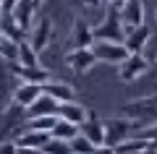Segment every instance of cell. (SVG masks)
Masks as SVG:
<instances>
[{
    "label": "cell",
    "mask_w": 157,
    "mask_h": 154,
    "mask_svg": "<svg viewBox=\"0 0 157 154\" xmlns=\"http://www.w3.org/2000/svg\"><path fill=\"white\" fill-rule=\"evenodd\" d=\"M92 32H94V42H118V44H123L126 26H123V21H121V8L107 6L105 18H102L97 26H92Z\"/></svg>",
    "instance_id": "cell-1"
},
{
    "label": "cell",
    "mask_w": 157,
    "mask_h": 154,
    "mask_svg": "<svg viewBox=\"0 0 157 154\" xmlns=\"http://www.w3.org/2000/svg\"><path fill=\"white\" fill-rule=\"evenodd\" d=\"M123 118L136 123V128H141L144 123H152L157 118V92L155 94H147V97H139V99H131L121 107Z\"/></svg>",
    "instance_id": "cell-2"
},
{
    "label": "cell",
    "mask_w": 157,
    "mask_h": 154,
    "mask_svg": "<svg viewBox=\"0 0 157 154\" xmlns=\"http://www.w3.org/2000/svg\"><path fill=\"white\" fill-rule=\"evenodd\" d=\"M102 126H105V144L113 149L136 131V123L128 118H110V120H102Z\"/></svg>",
    "instance_id": "cell-3"
},
{
    "label": "cell",
    "mask_w": 157,
    "mask_h": 154,
    "mask_svg": "<svg viewBox=\"0 0 157 154\" xmlns=\"http://www.w3.org/2000/svg\"><path fill=\"white\" fill-rule=\"evenodd\" d=\"M26 42L32 44L37 52L47 50V44L52 42V18L50 16H42V18H39V21L32 26V32L26 34Z\"/></svg>",
    "instance_id": "cell-4"
},
{
    "label": "cell",
    "mask_w": 157,
    "mask_h": 154,
    "mask_svg": "<svg viewBox=\"0 0 157 154\" xmlns=\"http://www.w3.org/2000/svg\"><path fill=\"white\" fill-rule=\"evenodd\" d=\"M92 52H94L97 63L102 60V63H115V66H121L128 58V50L118 42H94L92 44Z\"/></svg>",
    "instance_id": "cell-5"
},
{
    "label": "cell",
    "mask_w": 157,
    "mask_h": 154,
    "mask_svg": "<svg viewBox=\"0 0 157 154\" xmlns=\"http://www.w3.org/2000/svg\"><path fill=\"white\" fill-rule=\"evenodd\" d=\"M149 68L152 66H149V60H147L144 55H128L121 66H118V76H121V81L131 84V81H136L139 76H144Z\"/></svg>",
    "instance_id": "cell-6"
},
{
    "label": "cell",
    "mask_w": 157,
    "mask_h": 154,
    "mask_svg": "<svg viewBox=\"0 0 157 154\" xmlns=\"http://www.w3.org/2000/svg\"><path fill=\"white\" fill-rule=\"evenodd\" d=\"M149 39H152V32H149V26H147V24H141V26L126 29V39H123V47L128 50V55H141Z\"/></svg>",
    "instance_id": "cell-7"
},
{
    "label": "cell",
    "mask_w": 157,
    "mask_h": 154,
    "mask_svg": "<svg viewBox=\"0 0 157 154\" xmlns=\"http://www.w3.org/2000/svg\"><path fill=\"white\" fill-rule=\"evenodd\" d=\"M42 94H47L50 99H55L58 105L76 102V89H73L68 81H55V78H50L47 84H42Z\"/></svg>",
    "instance_id": "cell-8"
},
{
    "label": "cell",
    "mask_w": 157,
    "mask_h": 154,
    "mask_svg": "<svg viewBox=\"0 0 157 154\" xmlns=\"http://www.w3.org/2000/svg\"><path fill=\"white\" fill-rule=\"evenodd\" d=\"M66 63H68V68L76 71V73H89L92 68L97 66V58H94L92 50H78V47H73L71 52L66 55Z\"/></svg>",
    "instance_id": "cell-9"
},
{
    "label": "cell",
    "mask_w": 157,
    "mask_h": 154,
    "mask_svg": "<svg viewBox=\"0 0 157 154\" xmlns=\"http://www.w3.org/2000/svg\"><path fill=\"white\" fill-rule=\"evenodd\" d=\"M13 73H16L18 78H21V84H37V86H42V84L50 81V71L42 66H18V63H13Z\"/></svg>",
    "instance_id": "cell-10"
},
{
    "label": "cell",
    "mask_w": 157,
    "mask_h": 154,
    "mask_svg": "<svg viewBox=\"0 0 157 154\" xmlns=\"http://www.w3.org/2000/svg\"><path fill=\"white\" fill-rule=\"evenodd\" d=\"M121 21L126 29H134L144 24V3L141 0H126L121 6Z\"/></svg>",
    "instance_id": "cell-11"
},
{
    "label": "cell",
    "mask_w": 157,
    "mask_h": 154,
    "mask_svg": "<svg viewBox=\"0 0 157 154\" xmlns=\"http://www.w3.org/2000/svg\"><path fill=\"white\" fill-rule=\"evenodd\" d=\"M71 44L78 47V50H92V44H94V32H92V26L84 21V18H76V21H73Z\"/></svg>",
    "instance_id": "cell-12"
},
{
    "label": "cell",
    "mask_w": 157,
    "mask_h": 154,
    "mask_svg": "<svg viewBox=\"0 0 157 154\" xmlns=\"http://www.w3.org/2000/svg\"><path fill=\"white\" fill-rule=\"evenodd\" d=\"M34 11H37V8H34L32 0H18L16 8H13V13H11L13 21L18 24V29H21L24 34H29L32 26H34Z\"/></svg>",
    "instance_id": "cell-13"
},
{
    "label": "cell",
    "mask_w": 157,
    "mask_h": 154,
    "mask_svg": "<svg viewBox=\"0 0 157 154\" xmlns=\"http://www.w3.org/2000/svg\"><path fill=\"white\" fill-rule=\"evenodd\" d=\"M89 112H92V110H86V107L78 105V102H66V105H58V118H60V120L73 123V126H78V128L86 123Z\"/></svg>",
    "instance_id": "cell-14"
},
{
    "label": "cell",
    "mask_w": 157,
    "mask_h": 154,
    "mask_svg": "<svg viewBox=\"0 0 157 154\" xmlns=\"http://www.w3.org/2000/svg\"><path fill=\"white\" fill-rule=\"evenodd\" d=\"M78 131H81V136L89 138L92 146H102V144H105V126H102V120L94 115V112H89L86 123L78 128Z\"/></svg>",
    "instance_id": "cell-15"
},
{
    "label": "cell",
    "mask_w": 157,
    "mask_h": 154,
    "mask_svg": "<svg viewBox=\"0 0 157 154\" xmlns=\"http://www.w3.org/2000/svg\"><path fill=\"white\" fill-rule=\"evenodd\" d=\"M42 97V86H37V84H21V86L13 92V102H16L18 107H32L37 99Z\"/></svg>",
    "instance_id": "cell-16"
},
{
    "label": "cell",
    "mask_w": 157,
    "mask_h": 154,
    "mask_svg": "<svg viewBox=\"0 0 157 154\" xmlns=\"http://www.w3.org/2000/svg\"><path fill=\"white\" fill-rule=\"evenodd\" d=\"M47 141H50V133L29 131V128H24V131L16 136V146H26V149H42Z\"/></svg>",
    "instance_id": "cell-17"
},
{
    "label": "cell",
    "mask_w": 157,
    "mask_h": 154,
    "mask_svg": "<svg viewBox=\"0 0 157 154\" xmlns=\"http://www.w3.org/2000/svg\"><path fill=\"white\" fill-rule=\"evenodd\" d=\"M39 115H58V102L50 99L47 94H42L32 107H26V120L29 118H39Z\"/></svg>",
    "instance_id": "cell-18"
},
{
    "label": "cell",
    "mask_w": 157,
    "mask_h": 154,
    "mask_svg": "<svg viewBox=\"0 0 157 154\" xmlns=\"http://www.w3.org/2000/svg\"><path fill=\"white\" fill-rule=\"evenodd\" d=\"M0 34H3L6 39H11V42H16V44L26 39V34L18 29V24L13 21L11 13H0Z\"/></svg>",
    "instance_id": "cell-19"
},
{
    "label": "cell",
    "mask_w": 157,
    "mask_h": 154,
    "mask_svg": "<svg viewBox=\"0 0 157 154\" xmlns=\"http://www.w3.org/2000/svg\"><path fill=\"white\" fill-rule=\"evenodd\" d=\"M18 66H39V52L32 47V44L24 39V42H18V58H16Z\"/></svg>",
    "instance_id": "cell-20"
},
{
    "label": "cell",
    "mask_w": 157,
    "mask_h": 154,
    "mask_svg": "<svg viewBox=\"0 0 157 154\" xmlns=\"http://www.w3.org/2000/svg\"><path fill=\"white\" fill-rule=\"evenodd\" d=\"M144 149H149V141H144L139 136H128L126 141H121L115 146V154H136V152H144Z\"/></svg>",
    "instance_id": "cell-21"
},
{
    "label": "cell",
    "mask_w": 157,
    "mask_h": 154,
    "mask_svg": "<svg viewBox=\"0 0 157 154\" xmlns=\"http://www.w3.org/2000/svg\"><path fill=\"white\" fill-rule=\"evenodd\" d=\"M58 123V115H39V118H29L26 128L29 131H42V133H50Z\"/></svg>",
    "instance_id": "cell-22"
},
{
    "label": "cell",
    "mask_w": 157,
    "mask_h": 154,
    "mask_svg": "<svg viewBox=\"0 0 157 154\" xmlns=\"http://www.w3.org/2000/svg\"><path fill=\"white\" fill-rule=\"evenodd\" d=\"M50 136L52 138H63V141H71L73 136H78V126H73V123L58 118V123H55V128L50 131Z\"/></svg>",
    "instance_id": "cell-23"
},
{
    "label": "cell",
    "mask_w": 157,
    "mask_h": 154,
    "mask_svg": "<svg viewBox=\"0 0 157 154\" xmlns=\"http://www.w3.org/2000/svg\"><path fill=\"white\" fill-rule=\"evenodd\" d=\"M16 58H18V44L11 42V39H6V37H0V60H6V63L13 66Z\"/></svg>",
    "instance_id": "cell-24"
},
{
    "label": "cell",
    "mask_w": 157,
    "mask_h": 154,
    "mask_svg": "<svg viewBox=\"0 0 157 154\" xmlns=\"http://www.w3.org/2000/svg\"><path fill=\"white\" fill-rule=\"evenodd\" d=\"M68 144H71V154H92L97 149V146H92V144H89V138H86V136H81V131H78V136H73Z\"/></svg>",
    "instance_id": "cell-25"
},
{
    "label": "cell",
    "mask_w": 157,
    "mask_h": 154,
    "mask_svg": "<svg viewBox=\"0 0 157 154\" xmlns=\"http://www.w3.org/2000/svg\"><path fill=\"white\" fill-rule=\"evenodd\" d=\"M42 152L45 154H71V144L63 141V138H52L50 136V141L42 146Z\"/></svg>",
    "instance_id": "cell-26"
},
{
    "label": "cell",
    "mask_w": 157,
    "mask_h": 154,
    "mask_svg": "<svg viewBox=\"0 0 157 154\" xmlns=\"http://www.w3.org/2000/svg\"><path fill=\"white\" fill-rule=\"evenodd\" d=\"M0 154H18L16 141H3V144H0Z\"/></svg>",
    "instance_id": "cell-27"
},
{
    "label": "cell",
    "mask_w": 157,
    "mask_h": 154,
    "mask_svg": "<svg viewBox=\"0 0 157 154\" xmlns=\"http://www.w3.org/2000/svg\"><path fill=\"white\" fill-rule=\"evenodd\" d=\"M18 0H0V13H13Z\"/></svg>",
    "instance_id": "cell-28"
},
{
    "label": "cell",
    "mask_w": 157,
    "mask_h": 154,
    "mask_svg": "<svg viewBox=\"0 0 157 154\" xmlns=\"http://www.w3.org/2000/svg\"><path fill=\"white\" fill-rule=\"evenodd\" d=\"M92 154H115V149H113V146H107V144H102V146H97Z\"/></svg>",
    "instance_id": "cell-29"
},
{
    "label": "cell",
    "mask_w": 157,
    "mask_h": 154,
    "mask_svg": "<svg viewBox=\"0 0 157 154\" xmlns=\"http://www.w3.org/2000/svg\"><path fill=\"white\" fill-rule=\"evenodd\" d=\"M18 154H45L42 149H26V146H18Z\"/></svg>",
    "instance_id": "cell-30"
},
{
    "label": "cell",
    "mask_w": 157,
    "mask_h": 154,
    "mask_svg": "<svg viewBox=\"0 0 157 154\" xmlns=\"http://www.w3.org/2000/svg\"><path fill=\"white\" fill-rule=\"evenodd\" d=\"M84 3H86V6H89V8H100L102 3H105V0H84Z\"/></svg>",
    "instance_id": "cell-31"
},
{
    "label": "cell",
    "mask_w": 157,
    "mask_h": 154,
    "mask_svg": "<svg viewBox=\"0 0 157 154\" xmlns=\"http://www.w3.org/2000/svg\"><path fill=\"white\" fill-rule=\"evenodd\" d=\"M105 3H107V6H113V8H121L126 0H105Z\"/></svg>",
    "instance_id": "cell-32"
},
{
    "label": "cell",
    "mask_w": 157,
    "mask_h": 154,
    "mask_svg": "<svg viewBox=\"0 0 157 154\" xmlns=\"http://www.w3.org/2000/svg\"><path fill=\"white\" fill-rule=\"evenodd\" d=\"M147 152H152V154H157V138H155V141H149V149H147Z\"/></svg>",
    "instance_id": "cell-33"
},
{
    "label": "cell",
    "mask_w": 157,
    "mask_h": 154,
    "mask_svg": "<svg viewBox=\"0 0 157 154\" xmlns=\"http://www.w3.org/2000/svg\"><path fill=\"white\" fill-rule=\"evenodd\" d=\"M32 3H34V8H39L42 3H45V0H32Z\"/></svg>",
    "instance_id": "cell-34"
},
{
    "label": "cell",
    "mask_w": 157,
    "mask_h": 154,
    "mask_svg": "<svg viewBox=\"0 0 157 154\" xmlns=\"http://www.w3.org/2000/svg\"><path fill=\"white\" fill-rule=\"evenodd\" d=\"M152 68H155V71H157V58H155V63H152Z\"/></svg>",
    "instance_id": "cell-35"
},
{
    "label": "cell",
    "mask_w": 157,
    "mask_h": 154,
    "mask_svg": "<svg viewBox=\"0 0 157 154\" xmlns=\"http://www.w3.org/2000/svg\"><path fill=\"white\" fill-rule=\"evenodd\" d=\"M136 154H152V152H147V149H144V152H136Z\"/></svg>",
    "instance_id": "cell-36"
},
{
    "label": "cell",
    "mask_w": 157,
    "mask_h": 154,
    "mask_svg": "<svg viewBox=\"0 0 157 154\" xmlns=\"http://www.w3.org/2000/svg\"><path fill=\"white\" fill-rule=\"evenodd\" d=\"M0 37H3V34H0Z\"/></svg>",
    "instance_id": "cell-37"
}]
</instances>
